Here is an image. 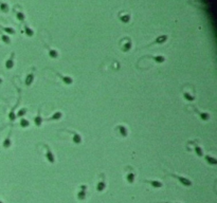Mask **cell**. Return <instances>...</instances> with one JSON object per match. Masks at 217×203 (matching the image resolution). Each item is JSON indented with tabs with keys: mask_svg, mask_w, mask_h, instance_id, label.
Here are the masks:
<instances>
[{
	"mask_svg": "<svg viewBox=\"0 0 217 203\" xmlns=\"http://www.w3.org/2000/svg\"><path fill=\"white\" fill-rule=\"evenodd\" d=\"M33 122H34V125L36 126V127H40L42 122H44V118H42V116H41V107L38 108L37 114H36V116L34 118Z\"/></svg>",
	"mask_w": 217,
	"mask_h": 203,
	"instance_id": "11",
	"label": "cell"
},
{
	"mask_svg": "<svg viewBox=\"0 0 217 203\" xmlns=\"http://www.w3.org/2000/svg\"><path fill=\"white\" fill-rule=\"evenodd\" d=\"M118 18L119 20L122 22V24H129V21L131 19V15L130 13H124V11H121L119 14H118Z\"/></svg>",
	"mask_w": 217,
	"mask_h": 203,
	"instance_id": "7",
	"label": "cell"
},
{
	"mask_svg": "<svg viewBox=\"0 0 217 203\" xmlns=\"http://www.w3.org/2000/svg\"><path fill=\"white\" fill-rule=\"evenodd\" d=\"M34 83V73L31 72V73H28L27 76H26V79H24V84L26 86H31V85Z\"/></svg>",
	"mask_w": 217,
	"mask_h": 203,
	"instance_id": "19",
	"label": "cell"
},
{
	"mask_svg": "<svg viewBox=\"0 0 217 203\" xmlns=\"http://www.w3.org/2000/svg\"><path fill=\"white\" fill-rule=\"evenodd\" d=\"M125 42H123V44L121 46V50H122V52H128V51L131 50L132 48V42H131V39L129 37H125Z\"/></svg>",
	"mask_w": 217,
	"mask_h": 203,
	"instance_id": "12",
	"label": "cell"
},
{
	"mask_svg": "<svg viewBox=\"0 0 217 203\" xmlns=\"http://www.w3.org/2000/svg\"><path fill=\"white\" fill-rule=\"evenodd\" d=\"M14 57H15V54L12 53L11 57L9 58V60L5 63V67H7V69H12V68L14 67Z\"/></svg>",
	"mask_w": 217,
	"mask_h": 203,
	"instance_id": "24",
	"label": "cell"
},
{
	"mask_svg": "<svg viewBox=\"0 0 217 203\" xmlns=\"http://www.w3.org/2000/svg\"><path fill=\"white\" fill-rule=\"evenodd\" d=\"M19 124H20V126L22 127V128H28V127L30 126V121L27 120V118H20V122H19Z\"/></svg>",
	"mask_w": 217,
	"mask_h": 203,
	"instance_id": "25",
	"label": "cell"
},
{
	"mask_svg": "<svg viewBox=\"0 0 217 203\" xmlns=\"http://www.w3.org/2000/svg\"><path fill=\"white\" fill-rule=\"evenodd\" d=\"M44 47H46V49L48 50V55H49V57L52 58V59H56V58L58 57V51L56 50V49L50 48L46 44H44Z\"/></svg>",
	"mask_w": 217,
	"mask_h": 203,
	"instance_id": "14",
	"label": "cell"
},
{
	"mask_svg": "<svg viewBox=\"0 0 217 203\" xmlns=\"http://www.w3.org/2000/svg\"><path fill=\"white\" fill-rule=\"evenodd\" d=\"M115 132H117L120 136H122V138H127V136H128V130L126 128V126L122 125V124H119V125L115 126Z\"/></svg>",
	"mask_w": 217,
	"mask_h": 203,
	"instance_id": "4",
	"label": "cell"
},
{
	"mask_svg": "<svg viewBox=\"0 0 217 203\" xmlns=\"http://www.w3.org/2000/svg\"><path fill=\"white\" fill-rule=\"evenodd\" d=\"M204 160H206L208 164H210V165H213V166L217 165V159L215 158V157L207 155V156H204Z\"/></svg>",
	"mask_w": 217,
	"mask_h": 203,
	"instance_id": "21",
	"label": "cell"
},
{
	"mask_svg": "<svg viewBox=\"0 0 217 203\" xmlns=\"http://www.w3.org/2000/svg\"><path fill=\"white\" fill-rule=\"evenodd\" d=\"M126 181H127V183L128 184H132V183L135 182V178H136V176H135V173H133V168H132L131 166H126Z\"/></svg>",
	"mask_w": 217,
	"mask_h": 203,
	"instance_id": "3",
	"label": "cell"
},
{
	"mask_svg": "<svg viewBox=\"0 0 217 203\" xmlns=\"http://www.w3.org/2000/svg\"><path fill=\"white\" fill-rule=\"evenodd\" d=\"M42 146H44V152H46L44 156H46L47 161L49 163H51V164H54L55 161H56V158H55L54 153L52 152L50 146L48 145V144H42Z\"/></svg>",
	"mask_w": 217,
	"mask_h": 203,
	"instance_id": "1",
	"label": "cell"
},
{
	"mask_svg": "<svg viewBox=\"0 0 217 203\" xmlns=\"http://www.w3.org/2000/svg\"><path fill=\"white\" fill-rule=\"evenodd\" d=\"M24 33L27 35L28 37H32V36H34V30H33V29H31V28L29 27V24H24Z\"/></svg>",
	"mask_w": 217,
	"mask_h": 203,
	"instance_id": "20",
	"label": "cell"
},
{
	"mask_svg": "<svg viewBox=\"0 0 217 203\" xmlns=\"http://www.w3.org/2000/svg\"><path fill=\"white\" fill-rule=\"evenodd\" d=\"M183 98H184L187 102H194L195 101V95L192 94L191 92L184 91L183 92Z\"/></svg>",
	"mask_w": 217,
	"mask_h": 203,
	"instance_id": "23",
	"label": "cell"
},
{
	"mask_svg": "<svg viewBox=\"0 0 217 203\" xmlns=\"http://www.w3.org/2000/svg\"><path fill=\"white\" fill-rule=\"evenodd\" d=\"M143 182L146 183V184H149L154 188H161L163 186V183L161 181H158V180H143Z\"/></svg>",
	"mask_w": 217,
	"mask_h": 203,
	"instance_id": "13",
	"label": "cell"
},
{
	"mask_svg": "<svg viewBox=\"0 0 217 203\" xmlns=\"http://www.w3.org/2000/svg\"><path fill=\"white\" fill-rule=\"evenodd\" d=\"M167 35H165V34H162V35H159L158 37L155 39V40L152 42V44H149V46H153V44H163L164 42H166V40H167Z\"/></svg>",
	"mask_w": 217,
	"mask_h": 203,
	"instance_id": "15",
	"label": "cell"
},
{
	"mask_svg": "<svg viewBox=\"0 0 217 203\" xmlns=\"http://www.w3.org/2000/svg\"><path fill=\"white\" fill-rule=\"evenodd\" d=\"M11 144H12V141H11V132H10V133H9V135H7V138L4 140L3 146L5 147V148H9V147L11 146Z\"/></svg>",
	"mask_w": 217,
	"mask_h": 203,
	"instance_id": "27",
	"label": "cell"
},
{
	"mask_svg": "<svg viewBox=\"0 0 217 203\" xmlns=\"http://www.w3.org/2000/svg\"><path fill=\"white\" fill-rule=\"evenodd\" d=\"M55 72V74L57 75L58 77L61 78V81L64 83L65 85H67V86H69V85H72L73 84V78L71 77V76H68V75H64V74H61V72H58V71H54Z\"/></svg>",
	"mask_w": 217,
	"mask_h": 203,
	"instance_id": "9",
	"label": "cell"
},
{
	"mask_svg": "<svg viewBox=\"0 0 217 203\" xmlns=\"http://www.w3.org/2000/svg\"><path fill=\"white\" fill-rule=\"evenodd\" d=\"M15 16H16V18H17L18 21H20V22H24V20H26V14L22 12V11H16L15 10Z\"/></svg>",
	"mask_w": 217,
	"mask_h": 203,
	"instance_id": "22",
	"label": "cell"
},
{
	"mask_svg": "<svg viewBox=\"0 0 217 203\" xmlns=\"http://www.w3.org/2000/svg\"><path fill=\"white\" fill-rule=\"evenodd\" d=\"M0 11L3 12V13H7V12L10 11L9 4L5 3V2H0Z\"/></svg>",
	"mask_w": 217,
	"mask_h": 203,
	"instance_id": "26",
	"label": "cell"
},
{
	"mask_svg": "<svg viewBox=\"0 0 217 203\" xmlns=\"http://www.w3.org/2000/svg\"><path fill=\"white\" fill-rule=\"evenodd\" d=\"M189 145H192L193 146V151L196 153L197 157H199V158H201V157H204V150H202V148L200 147L198 144H197L196 142H194V141H192V142H189Z\"/></svg>",
	"mask_w": 217,
	"mask_h": 203,
	"instance_id": "10",
	"label": "cell"
},
{
	"mask_svg": "<svg viewBox=\"0 0 217 203\" xmlns=\"http://www.w3.org/2000/svg\"><path fill=\"white\" fill-rule=\"evenodd\" d=\"M158 203H180V202H158Z\"/></svg>",
	"mask_w": 217,
	"mask_h": 203,
	"instance_id": "30",
	"label": "cell"
},
{
	"mask_svg": "<svg viewBox=\"0 0 217 203\" xmlns=\"http://www.w3.org/2000/svg\"><path fill=\"white\" fill-rule=\"evenodd\" d=\"M86 190H87V185L85 184H82L80 186V190L78 193V200H85L86 199Z\"/></svg>",
	"mask_w": 217,
	"mask_h": 203,
	"instance_id": "16",
	"label": "cell"
},
{
	"mask_svg": "<svg viewBox=\"0 0 217 203\" xmlns=\"http://www.w3.org/2000/svg\"><path fill=\"white\" fill-rule=\"evenodd\" d=\"M63 131H66V132H68V133H70V134H72V141H73V143L76 144V145H78V144H81V143L83 142L82 135L80 134L78 132L72 131V130H63Z\"/></svg>",
	"mask_w": 217,
	"mask_h": 203,
	"instance_id": "8",
	"label": "cell"
},
{
	"mask_svg": "<svg viewBox=\"0 0 217 203\" xmlns=\"http://www.w3.org/2000/svg\"><path fill=\"white\" fill-rule=\"evenodd\" d=\"M146 57L150 58V59H154V61H156L157 64H163V63L166 60V57L164 55H156V56H154V55H147Z\"/></svg>",
	"mask_w": 217,
	"mask_h": 203,
	"instance_id": "18",
	"label": "cell"
},
{
	"mask_svg": "<svg viewBox=\"0 0 217 203\" xmlns=\"http://www.w3.org/2000/svg\"><path fill=\"white\" fill-rule=\"evenodd\" d=\"M106 187H107V183H106L105 175L102 173V175H101V180H100L98 182V184H96V190H98V193H102V192L105 190Z\"/></svg>",
	"mask_w": 217,
	"mask_h": 203,
	"instance_id": "5",
	"label": "cell"
},
{
	"mask_svg": "<svg viewBox=\"0 0 217 203\" xmlns=\"http://www.w3.org/2000/svg\"><path fill=\"white\" fill-rule=\"evenodd\" d=\"M26 113H27V108H20L19 110H18L17 112V115L16 116H18V118H24V115H26Z\"/></svg>",
	"mask_w": 217,
	"mask_h": 203,
	"instance_id": "28",
	"label": "cell"
},
{
	"mask_svg": "<svg viewBox=\"0 0 217 203\" xmlns=\"http://www.w3.org/2000/svg\"><path fill=\"white\" fill-rule=\"evenodd\" d=\"M1 29H2V30H3L4 32H5V33H7V34H10V35H13V34L16 33V32H15V30H14L13 28H10V27L3 28V27H2V28H1Z\"/></svg>",
	"mask_w": 217,
	"mask_h": 203,
	"instance_id": "29",
	"label": "cell"
},
{
	"mask_svg": "<svg viewBox=\"0 0 217 203\" xmlns=\"http://www.w3.org/2000/svg\"><path fill=\"white\" fill-rule=\"evenodd\" d=\"M63 112L61 111H55L53 114L51 115V116H49V118H46V121L47 122H52V121H59L61 118H63Z\"/></svg>",
	"mask_w": 217,
	"mask_h": 203,
	"instance_id": "17",
	"label": "cell"
},
{
	"mask_svg": "<svg viewBox=\"0 0 217 203\" xmlns=\"http://www.w3.org/2000/svg\"><path fill=\"white\" fill-rule=\"evenodd\" d=\"M192 108L194 109V112H195V113H197V115L199 116L201 121H204V122H207V121H209V120H210V113H208V112H204V111H200L199 109L197 108V107H195V106H192Z\"/></svg>",
	"mask_w": 217,
	"mask_h": 203,
	"instance_id": "6",
	"label": "cell"
},
{
	"mask_svg": "<svg viewBox=\"0 0 217 203\" xmlns=\"http://www.w3.org/2000/svg\"><path fill=\"white\" fill-rule=\"evenodd\" d=\"M168 176L173 177V178L177 179L180 182V184H182L183 186H187V187H190V186H192V181H191L190 179L185 178V177L179 176V175H177V173H168Z\"/></svg>",
	"mask_w": 217,
	"mask_h": 203,
	"instance_id": "2",
	"label": "cell"
}]
</instances>
